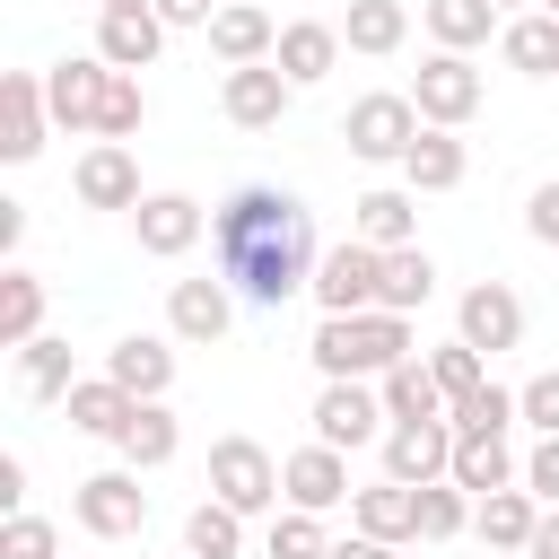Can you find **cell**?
Here are the masks:
<instances>
[{"label": "cell", "instance_id": "30", "mask_svg": "<svg viewBox=\"0 0 559 559\" xmlns=\"http://www.w3.org/2000/svg\"><path fill=\"white\" fill-rule=\"evenodd\" d=\"M402 35H411V9L402 0H349V17H341V44L367 52V61L402 52Z\"/></svg>", "mask_w": 559, "mask_h": 559}, {"label": "cell", "instance_id": "24", "mask_svg": "<svg viewBox=\"0 0 559 559\" xmlns=\"http://www.w3.org/2000/svg\"><path fill=\"white\" fill-rule=\"evenodd\" d=\"M498 61L515 70V79H559V17H507L498 26Z\"/></svg>", "mask_w": 559, "mask_h": 559}, {"label": "cell", "instance_id": "28", "mask_svg": "<svg viewBox=\"0 0 559 559\" xmlns=\"http://www.w3.org/2000/svg\"><path fill=\"white\" fill-rule=\"evenodd\" d=\"M26 341H44V280L26 262H9L0 271V349H26Z\"/></svg>", "mask_w": 559, "mask_h": 559}, {"label": "cell", "instance_id": "37", "mask_svg": "<svg viewBox=\"0 0 559 559\" xmlns=\"http://www.w3.org/2000/svg\"><path fill=\"white\" fill-rule=\"evenodd\" d=\"M445 419H454V437H507V428L524 419V402H515L507 384H480V393H463Z\"/></svg>", "mask_w": 559, "mask_h": 559}, {"label": "cell", "instance_id": "50", "mask_svg": "<svg viewBox=\"0 0 559 559\" xmlns=\"http://www.w3.org/2000/svg\"><path fill=\"white\" fill-rule=\"evenodd\" d=\"M17 236H26V210H17V201H0V253H17Z\"/></svg>", "mask_w": 559, "mask_h": 559}, {"label": "cell", "instance_id": "22", "mask_svg": "<svg viewBox=\"0 0 559 559\" xmlns=\"http://www.w3.org/2000/svg\"><path fill=\"white\" fill-rule=\"evenodd\" d=\"M349 210H358V245H376V253L419 245V192H411V183H402V192H358Z\"/></svg>", "mask_w": 559, "mask_h": 559}, {"label": "cell", "instance_id": "38", "mask_svg": "<svg viewBox=\"0 0 559 559\" xmlns=\"http://www.w3.org/2000/svg\"><path fill=\"white\" fill-rule=\"evenodd\" d=\"M262 559H332V542H323V515H306V507L271 515V533H262Z\"/></svg>", "mask_w": 559, "mask_h": 559}, {"label": "cell", "instance_id": "52", "mask_svg": "<svg viewBox=\"0 0 559 559\" xmlns=\"http://www.w3.org/2000/svg\"><path fill=\"white\" fill-rule=\"evenodd\" d=\"M489 559H524V550H489Z\"/></svg>", "mask_w": 559, "mask_h": 559}, {"label": "cell", "instance_id": "20", "mask_svg": "<svg viewBox=\"0 0 559 559\" xmlns=\"http://www.w3.org/2000/svg\"><path fill=\"white\" fill-rule=\"evenodd\" d=\"M157 44H166V17L157 9H96V52L114 61V70H148L157 61Z\"/></svg>", "mask_w": 559, "mask_h": 559}, {"label": "cell", "instance_id": "12", "mask_svg": "<svg viewBox=\"0 0 559 559\" xmlns=\"http://www.w3.org/2000/svg\"><path fill=\"white\" fill-rule=\"evenodd\" d=\"M70 192L87 201V210H140L148 192H140V157L122 148V140H96L79 166H70Z\"/></svg>", "mask_w": 559, "mask_h": 559}, {"label": "cell", "instance_id": "25", "mask_svg": "<svg viewBox=\"0 0 559 559\" xmlns=\"http://www.w3.org/2000/svg\"><path fill=\"white\" fill-rule=\"evenodd\" d=\"M61 411H70V428H79V437H122V428H131V411H140V402H131V393H122V384H114V376H79V384H70V402H61Z\"/></svg>", "mask_w": 559, "mask_h": 559}, {"label": "cell", "instance_id": "26", "mask_svg": "<svg viewBox=\"0 0 559 559\" xmlns=\"http://www.w3.org/2000/svg\"><path fill=\"white\" fill-rule=\"evenodd\" d=\"M349 515H358V533H376V542H419V489H402V480L358 489Z\"/></svg>", "mask_w": 559, "mask_h": 559}, {"label": "cell", "instance_id": "8", "mask_svg": "<svg viewBox=\"0 0 559 559\" xmlns=\"http://www.w3.org/2000/svg\"><path fill=\"white\" fill-rule=\"evenodd\" d=\"M105 87H114V61H105V52H61V61L44 70V105H52V122H70V131H96Z\"/></svg>", "mask_w": 559, "mask_h": 559}, {"label": "cell", "instance_id": "13", "mask_svg": "<svg viewBox=\"0 0 559 559\" xmlns=\"http://www.w3.org/2000/svg\"><path fill=\"white\" fill-rule=\"evenodd\" d=\"M227 323H236V288L227 280H175L166 288V332L175 341L210 349V341H227Z\"/></svg>", "mask_w": 559, "mask_h": 559}, {"label": "cell", "instance_id": "36", "mask_svg": "<svg viewBox=\"0 0 559 559\" xmlns=\"http://www.w3.org/2000/svg\"><path fill=\"white\" fill-rule=\"evenodd\" d=\"M437 297V262L419 253V245H402V253H384V314H411V306H428Z\"/></svg>", "mask_w": 559, "mask_h": 559}, {"label": "cell", "instance_id": "48", "mask_svg": "<svg viewBox=\"0 0 559 559\" xmlns=\"http://www.w3.org/2000/svg\"><path fill=\"white\" fill-rule=\"evenodd\" d=\"M524 559H559V507H542V524H533V542H524Z\"/></svg>", "mask_w": 559, "mask_h": 559}, {"label": "cell", "instance_id": "17", "mask_svg": "<svg viewBox=\"0 0 559 559\" xmlns=\"http://www.w3.org/2000/svg\"><path fill=\"white\" fill-rule=\"evenodd\" d=\"M218 105H227V122H236V131H271V122L297 105V87L280 79V61H253V70H227Z\"/></svg>", "mask_w": 559, "mask_h": 559}, {"label": "cell", "instance_id": "4", "mask_svg": "<svg viewBox=\"0 0 559 559\" xmlns=\"http://www.w3.org/2000/svg\"><path fill=\"white\" fill-rule=\"evenodd\" d=\"M210 498L236 507V515H280V463H271V445L218 437L210 445Z\"/></svg>", "mask_w": 559, "mask_h": 559}, {"label": "cell", "instance_id": "5", "mask_svg": "<svg viewBox=\"0 0 559 559\" xmlns=\"http://www.w3.org/2000/svg\"><path fill=\"white\" fill-rule=\"evenodd\" d=\"M480 70H472V52H428L419 61V79H411V105H419V122L428 131H463L472 114H480Z\"/></svg>", "mask_w": 559, "mask_h": 559}, {"label": "cell", "instance_id": "18", "mask_svg": "<svg viewBox=\"0 0 559 559\" xmlns=\"http://www.w3.org/2000/svg\"><path fill=\"white\" fill-rule=\"evenodd\" d=\"M105 376H114L131 402H166V384H175V349H166L157 332H122V341L105 349Z\"/></svg>", "mask_w": 559, "mask_h": 559}, {"label": "cell", "instance_id": "46", "mask_svg": "<svg viewBox=\"0 0 559 559\" xmlns=\"http://www.w3.org/2000/svg\"><path fill=\"white\" fill-rule=\"evenodd\" d=\"M148 9H157L166 26H210V17L227 9V0H148Z\"/></svg>", "mask_w": 559, "mask_h": 559}, {"label": "cell", "instance_id": "43", "mask_svg": "<svg viewBox=\"0 0 559 559\" xmlns=\"http://www.w3.org/2000/svg\"><path fill=\"white\" fill-rule=\"evenodd\" d=\"M524 236L559 253V175H550V183H533V201H524Z\"/></svg>", "mask_w": 559, "mask_h": 559}, {"label": "cell", "instance_id": "11", "mask_svg": "<svg viewBox=\"0 0 559 559\" xmlns=\"http://www.w3.org/2000/svg\"><path fill=\"white\" fill-rule=\"evenodd\" d=\"M454 341H472L480 358L515 349V341H524V297H515L507 280H480V288H463V306H454Z\"/></svg>", "mask_w": 559, "mask_h": 559}, {"label": "cell", "instance_id": "47", "mask_svg": "<svg viewBox=\"0 0 559 559\" xmlns=\"http://www.w3.org/2000/svg\"><path fill=\"white\" fill-rule=\"evenodd\" d=\"M0 507L26 515V463H17V454H0Z\"/></svg>", "mask_w": 559, "mask_h": 559}, {"label": "cell", "instance_id": "42", "mask_svg": "<svg viewBox=\"0 0 559 559\" xmlns=\"http://www.w3.org/2000/svg\"><path fill=\"white\" fill-rule=\"evenodd\" d=\"M0 559H61V533L44 515H9L0 524Z\"/></svg>", "mask_w": 559, "mask_h": 559}, {"label": "cell", "instance_id": "49", "mask_svg": "<svg viewBox=\"0 0 559 559\" xmlns=\"http://www.w3.org/2000/svg\"><path fill=\"white\" fill-rule=\"evenodd\" d=\"M332 559H393V542H376V533H349V542H332Z\"/></svg>", "mask_w": 559, "mask_h": 559}, {"label": "cell", "instance_id": "32", "mask_svg": "<svg viewBox=\"0 0 559 559\" xmlns=\"http://www.w3.org/2000/svg\"><path fill=\"white\" fill-rule=\"evenodd\" d=\"M384 393V419H445V384L428 376V358H402L393 376H376Z\"/></svg>", "mask_w": 559, "mask_h": 559}, {"label": "cell", "instance_id": "40", "mask_svg": "<svg viewBox=\"0 0 559 559\" xmlns=\"http://www.w3.org/2000/svg\"><path fill=\"white\" fill-rule=\"evenodd\" d=\"M428 376L445 384V411H454L463 393H480V384H489V358H480L472 341H445V349H428Z\"/></svg>", "mask_w": 559, "mask_h": 559}, {"label": "cell", "instance_id": "19", "mask_svg": "<svg viewBox=\"0 0 559 559\" xmlns=\"http://www.w3.org/2000/svg\"><path fill=\"white\" fill-rule=\"evenodd\" d=\"M210 52H218L227 70H253V61H271V52H280V26H271V9H253V0H227V9L210 17Z\"/></svg>", "mask_w": 559, "mask_h": 559}, {"label": "cell", "instance_id": "41", "mask_svg": "<svg viewBox=\"0 0 559 559\" xmlns=\"http://www.w3.org/2000/svg\"><path fill=\"white\" fill-rule=\"evenodd\" d=\"M463 524H472V489L428 480V489H419V542H454Z\"/></svg>", "mask_w": 559, "mask_h": 559}, {"label": "cell", "instance_id": "54", "mask_svg": "<svg viewBox=\"0 0 559 559\" xmlns=\"http://www.w3.org/2000/svg\"><path fill=\"white\" fill-rule=\"evenodd\" d=\"M498 9H515V0H498Z\"/></svg>", "mask_w": 559, "mask_h": 559}, {"label": "cell", "instance_id": "10", "mask_svg": "<svg viewBox=\"0 0 559 559\" xmlns=\"http://www.w3.org/2000/svg\"><path fill=\"white\" fill-rule=\"evenodd\" d=\"M70 507H79V524H87L96 542H131V533L148 524V489H140V472H87Z\"/></svg>", "mask_w": 559, "mask_h": 559}, {"label": "cell", "instance_id": "23", "mask_svg": "<svg viewBox=\"0 0 559 559\" xmlns=\"http://www.w3.org/2000/svg\"><path fill=\"white\" fill-rule=\"evenodd\" d=\"M533 524H542V498H533V489H489V498H472V533H480V550H524Z\"/></svg>", "mask_w": 559, "mask_h": 559}, {"label": "cell", "instance_id": "7", "mask_svg": "<svg viewBox=\"0 0 559 559\" xmlns=\"http://www.w3.org/2000/svg\"><path fill=\"white\" fill-rule=\"evenodd\" d=\"M384 480H402V489L454 480V419H393L384 428Z\"/></svg>", "mask_w": 559, "mask_h": 559}, {"label": "cell", "instance_id": "9", "mask_svg": "<svg viewBox=\"0 0 559 559\" xmlns=\"http://www.w3.org/2000/svg\"><path fill=\"white\" fill-rule=\"evenodd\" d=\"M314 445H332V454L384 445V393L376 384H323L314 393Z\"/></svg>", "mask_w": 559, "mask_h": 559}, {"label": "cell", "instance_id": "14", "mask_svg": "<svg viewBox=\"0 0 559 559\" xmlns=\"http://www.w3.org/2000/svg\"><path fill=\"white\" fill-rule=\"evenodd\" d=\"M280 498L306 507V515H332V507L349 498V454H332V445H297V454H280Z\"/></svg>", "mask_w": 559, "mask_h": 559}, {"label": "cell", "instance_id": "44", "mask_svg": "<svg viewBox=\"0 0 559 559\" xmlns=\"http://www.w3.org/2000/svg\"><path fill=\"white\" fill-rule=\"evenodd\" d=\"M515 402H524V419H533L542 437H559V367H550V376H533Z\"/></svg>", "mask_w": 559, "mask_h": 559}, {"label": "cell", "instance_id": "6", "mask_svg": "<svg viewBox=\"0 0 559 559\" xmlns=\"http://www.w3.org/2000/svg\"><path fill=\"white\" fill-rule=\"evenodd\" d=\"M323 314H376V297H384V253L376 245H332L323 262H314V288H306Z\"/></svg>", "mask_w": 559, "mask_h": 559}, {"label": "cell", "instance_id": "2", "mask_svg": "<svg viewBox=\"0 0 559 559\" xmlns=\"http://www.w3.org/2000/svg\"><path fill=\"white\" fill-rule=\"evenodd\" d=\"M306 358L323 367V384H376V376H393L419 349H411V314L376 306V314H323L314 341H306Z\"/></svg>", "mask_w": 559, "mask_h": 559}, {"label": "cell", "instance_id": "1", "mask_svg": "<svg viewBox=\"0 0 559 559\" xmlns=\"http://www.w3.org/2000/svg\"><path fill=\"white\" fill-rule=\"evenodd\" d=\"M210 262L245 306L280 314L297 288H314V262H323L314 253V210L280 183H236L210 210Z\"/></svg>", "mask_w": 559, "mask_h": 559}, {"label": "cell", "instance_id": "31", "mask_svg": "<svg viewBox=\"0 0 559 559\" xmlns=\"http://www.w3.org/2000/svg\"><path fill=\"white\" fill-rule=\"evenodd\" d=\"M419 17L437 35V52H472L498 35V0H419Z\"/></svg>", "mask_w": 559, "mask_h": 559}, {"label": "cell", "instance_id": "34", "mask_svg": "<svg viewBox=\"0 0 559 559\" xmlns=\"http://www.w3.org/2000/svg\"><path fill=\"white\" fill-rule=\"evenodd\" d=\"M70 384H79V376H70V341L44 332V341L17 349V393H26V402H70Z\"/></svg>", "mask_w": 559, "mask_h": 559}, {"label": "cell", "instance_id": "33", "mask_svg": "<svg viewBox=\"0 0 559 559\" xmlns=\"http://www.w3.org/2000/svg\"><path fill=\"white\" fill-rule=\"evenodd\" d=\"M515 480H524V472H515L507 437H454V489L489 498V489H515Z\"/></svg>", "mask_w": 559, "mask_h": 559}, {"label": "cell", "instance_id": "53", "mask_svg": "<svg viewBox=\"0 0 559 559\" xmlns=\"http://www.w3.org/2000/svg\"><path fill=\"white\" fill-rule=\"evenodd\" d=\"M542 17H559V0H542Z\"/></svg>", "mask_w": 559, "mask_h": 559}, {"label": "cell", "instance_id": "29", "mask_svg": "<svg viewBox=\"0 0 559 559\" xmlns=\"http://www.w3.org/2000/svg\"><path fill=\"white\" fill-rule=\"evenodd\" d=\"M114 445H122V472H157V463H175L183 428H175V411H166V402H140V411H131V428H122Z\"/></svg>", "mask_w": 559, "mask_h": 559}, {"label": "cell", "instance_id": "15", "mask_svg": "<svg viewBox=\"0 0 559 559\" xmlns=\"http://www.w3.org/2000/svg\"><path fill=\"white\" fill-rule=\"evenodd\" d=\"M44 122H52V105H44V70H9V79H0V157L26 166V157L44 148Z\"/></svg>", "mask_w": 559, "mask_h": 559}, {"label": "cell", "instance_id": "16", "mask_svg": "<svg viewBox=\"0 0 559 559\" xmlns=\"http://www.w3.org/2000/svg\"><path fill=\"white\" fill-rule=\"evenodd\" d=\"M131 227H140V253H157V262H175V253H192V245H201V227H210V210H201L192 192H148V201L131 210Z\"/></svg>", "mask_w": 559, "mask_h": 559}, {"label": "cell", "instance_id": "35", "mask_svg": "<svg viewBox=\"0 0 559 559\" xmlns=\"http://www.w3.org/2000/svg\"><path fill=\"white\" fill-rule=\"evenodd\" d=\"M183 559H245V515L218 507V498H201L183 515Z\"/></svg>", "mask_w": 559, "mask_h": 559}, {"label": "cell", "instance_id": "45", "mask_svg": "<svg viewBox=\"0 0 559 559\" xmlns=\"http://www.w3.org/2000/svg\"><path fill=\"white\" fill-rule=\"evenodd\" d=\"M524 489H533L542 507H559V437H542V445L524 454Z\"/></svg>", "mask_w": 559, "mask_h": 559}, {"label": "cell", "instance_id": "3", "mask_svg": "<svg viewBox=\"0 0 559 559\" xmlns=\"http://www.w3.org/2000/svg\"><path fill=\"white\" fill-rule=\"evenodd\" d=\"M419 131H428V122H419L411 87H402V96H393V87H376V96H358V105L341 114V140H349V157H367V166H402Z\"/></svg>", "mask_w": 559, "mask_h": 559}, {"label": "cell", "instance_id": "51", "mask_svg": "<svg viewBox=\"0 0 559 559\" xmlns=\"http://www.w3.org/2000/svg\"><path fill=\"white\" fill-rule=\"evenodd\" d=\"M96 9H148V0H96Z\"/></svg>", "mask_w": 559, "mask_h": 559}, {"label": "cell", "instance_id": "39", "mask_svg": "<svg viewBox=\"0 0 559 559\" xmlns=\"http://www.w3.org/2000/svg\"><path fill=\"white\" fill-rule=\"evenodd\" d=\"M148 122V87L131 79V70H114V87H105V114H96V140H122L131 148V131Z\"/></svg>", "mask_w": 559, "mask_h": 559}, {"label": "cell", "instance_id": "21", "mask_svg": "<svg viewBox=\"0 0 559 559\" xmlns=\"http://www.w3.org/2000/svg\"><path fill=\"white\" fill-rule=\"evenodd\" d=\"M271 61H280V79H288V87H323V79H332V61H341V26H323V17H288Z\"/></svg>", "mask_w": 559, "mask_h": 559}, {"label": "cell", "instance_id": "27", "mask_svg": "<svg viewBox=\"0 0 559 559\" xmlns=\"http://www.w3.org/2000/svg\"><path fill=\"white\" fill-rule=\"evenodd\" d=\"M463 166H472V157H463V131H419L411 157H402V183H411V192H454Z\"/></svg>", "mask_w": 559, "mask_h": 559}]
</instances>
